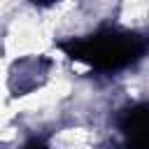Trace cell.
Listing matches in <instances>:
<instances>
[{"instance_id":"2","label":"cell","mask_w":149,"mask_h":149,"mask_svg":"<svg viewBox=\"0 0 149 149\" xmlns=\"http://www.w3.org/2000/svg\"><path fill=\"white\" fill-rule=\"evenodd\" d=\"M54 72V58L47 54H23L14 58L7 68L5 86L12 98H26L44 88V84L51 79Z\"/></svg>"},{"instance_id":"4","label":"cell","mask_w":149,"mask_h":149,"mask_svg":"<svg viewBox=\"0 0 149 149\" xmlns=\"http://www.w3.org/2000/svg\"><path fill=\"white\" fill-rule=\"evenodd\" d=\"M19 149H54V147H51L44 137H28Z\"/></svg>"},{"instance_id":"5","label":"cell","mask_w":149,"mask_h":149,"mask_svg":"<svg viewBox=\"0 0 149 149\" xmlns=\"http://www.w3.org/2000/svg\"><path fill=\"white\" fill-rule=\"evenodd\" d=\"M26 2L37 5V7H49V5H54V2H58V0H26Z\"/></svg>"},{"instance_id":"3","label":"cell","mask_w":149,"mask_h":149,"mask_svg":"<svg viewBox=\"0 0 149 149\" xmlns=\"http://www.w3.org/2000/svg\"><path fill=\"white\" fill-rule=\"evenodd\" d=\"M119 149H149V100L121 107L114 116Z\"/></svg>"},{"instance_id":"1","label":"cell","mask_w":149,"mask_h":149,"mask_svg":"<svg viewBox=\"0 0 149 149\" xmlns=\"http://www.w3.org/2000/svg\"><path fill=\"white\" fill-rule=\"evenodd\" d=\"M58 49L98 74H116L137 65L149 54V30L126 26H100L86 35L58 42Z\"/></svg>"}]
</instances>
